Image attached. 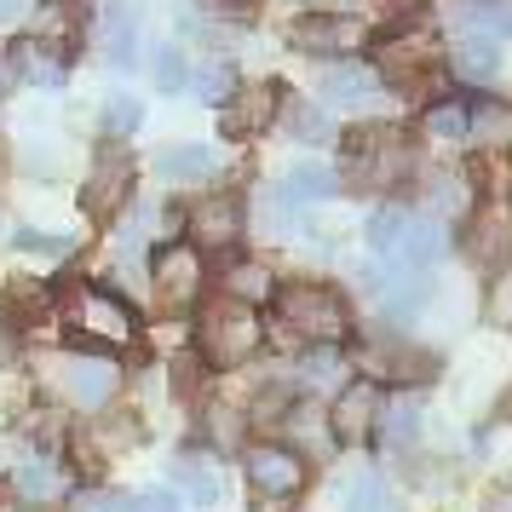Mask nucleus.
Wrapping results in <instances>:
<instances>
[{
  "label": "nucleus",
  "mask_w": 512,
  "mask_h": 512,
  "mask_svg": "<svg viewBox=\"0 0 512 512\" xmlns=\"http://www.w3.org/2000/svg\"><path fill=\"white\" fill-rule=\"evenodd\" d=\"M259 340H265V323H259L254 305L242 300H213L196 323V351H202L208 369H242L259 351Z\"/></svg>",
  "instance_id": "obj_1"
},
{
  "label": "nucleus",
  "mask_w": 512,
  "mask_h": 512,
  "mask_svg": "<svg viewBox=\"0 0 512 512\" xmlns=\"http://www.w3.org/2000/svg\"><path fill=\"white\" fill-rule=\"evenodd\" d=\"M277 317L288 334H300L311 346H340L351 334L346 300L334 288H323V282H288V288H277Z\"/></svg>",
  "instance_id": "obj_2"
},
{
  "label": "nucleus",
  "mask_w": 512,
  "mask_h": 512,
  "mask_svg": "<svg viewBox=\"0 0 512 512\" xmlns=\"http://www.w3.org/2000/svg\"><path fill=\"white\" fill-rule=\"evenodd\" d=\"M346 162H351V179H357V185L392 190L415 173V150H409L403 133H392V127H363V133H351Z\"/></svg>",
  "instance_id": "obj_3"
},
{
  "label": "nucleus",
  "mask_w": 512,
  "mask_h": 512,
  "mask_svg": "<svg viewBox=\"0 0 512 512\" xmlns=\"http://www.w3.org/2000/svg\"><path fill=\"white\" fill-rule=\"evenodd\" d=\"M64 317L81 340H98V346H133V305L116 300V294H104V288H75L70 305H64Z\"/></svg>",
  "instance_id": "obj_4"
},
{
  "label": "nucleus",
  "mask_w": 512,
  "mask_h": 512,
  "mask_svg": "<svg viewBox=\"0 0 512 512\" xmlns=\"http://www.w3.org/2000/svg\"><path fill=\"white\" fill-rule=\"evenodd\" d=\"M52 386H58V397L70 403V409H81V415H104V403L121 392V369L110 363V357H58V369H52Z\"/></svg>",
  "instance_id": "obj_5"
},
{
  "label": "nucleus",
  "mask_w": 512,
  "mask_h": 512,
  "mask_svg": "<svg viewBox=\"0 0 512 512\" xmlns=\"http://www.w3.org/2000/svg\"><path fill=\"white\" fill-rule=\"evenodd\" d=\"M150 282H156V300H162L167 311H185V305L202 294V254H196L190 242H167V248H156V259H150Z\"/></svg>",
  "instance_id": "obj_6"
},
{
  "label": "nucleus",
  "mask_w": 512,
  "mask_h": 512,
  "mask_svg": "<svg viewBox=\"0 0 512 512\" xmlns=\"http://www.w3.org/2000/svg\"><path fill=\"white\" fill-rule=\"evenodd\" d=\"M288 41L300 52H323V58H351V52L369 41V24L351 18V12H311L288 29Z\"/></svg>",
  "instance_id": "obj_7"
},
{
  "label": "nucleus",
  "mask_w": 512,
  "mask_h": 512,
  "mask_svg": "<svg viewBox=\"0 0 512 512\" xmlns=\"http://www.w3.org/2000/svg\"><path fill=\"white\" fill-rule=\"evenodd\" d=\"M248 484H254L265 501L300 495V484H305L300 449H288V443H254V449H248Z\"/></svg>",
  "instance_id": "obj_8"
},
{
  "label": "nucleus",
  "mask_w": 512,
  "mask_h": 512,
  "mask_svg": "<svg viewBox=\"0 0 512 512\" xmlns=\"http://www.w3.org/2000/svg\"><path fill=\"white\" fill-rule=\"evenodd\" d=\"M185 225H190V248L202 254V248H231L236 236H242V225H248V213H242L236 196H202L185 213Z\"/></svg>",
  "instance_id": "obj_9"
},
{
  "label": "nucleus",
  "mask_w": 512,
  "mask_h": 512,
  "mask_svg": "<svg viewBox=\"0 0 512 512\" xmlns=\"http://www.w3.org/2000/svg\"><path fill=\"white\" fill-rule=\"evenodd\" d=\"M277 110H282L277 81H248V87H236V93L225 98V133H231V139H259V133L277 121Z\"/></svg>",
  "instance_id": "obj_10"
},
{
  "label": "nucleus",
  "mask_w": 512,
  "mask_h": 512,
  "mask_svg": "<svg viewBox=\"0 0 512 512\" xmlns=\"http://www.w3.org/2000/svg\"><path fill=\"white\" fill-rule=\"evenodd\" d=\"M374 93H380V75L351 64V58H334V64L317 70V98H323L328 110H369Z\"/></svg>",
  "instance_id": "obj_11"
},
{
  "label": "nucleus",
  "mask_w": 512,
  "mask_h": 512,
  "mask_svg": "<svg viewBox=\"0 0 512 512\" xmlns=\"http://www.w3.org/2000/svg\"><path fill=\"white\" fill-rule=\"evenodd\" d=\"M380 426V386L374 380H351L346 392L334 397V409H328V432L340 443H363Z\"/></svg>",
  "instance_id": "obj_12"
},
{
  "label": "nucleus",
  "mask_w": 512,
  "mask_h": 512,
  "mask_svg": "<svg viewBox=\"0 0 512 512\" xmlns=\"http://www.w3.org/2000/svg\"><path fill=\"white\" fill-rule=\"evenodd\" d=\"M127 196H133V162H127L121 150H104V156L93 162L87 190H81V208L93 213V219H110V213H121Z\"/></svg>",
  "instance_id": "obj_13"
},
{
  "label": "nucleus",
  "mask_w": 512,
  "mask_h": 512,
  "mask_svg": "<svg viewBox=\"0 0 512 512\" xmlns=\"http://www.w3.org/2000/svg\"><path fill=\"white\" fill-rule=\"evenodd\" d=\"M363 369H369V380L420 386V380H432V374H438V357H426V351H415V346H397V340H386V346H374L369 357H363Z\"/></svg>",
  "instance_id": "obj_14"
},
{
  "label": "nucleus",
  "mask_w": 512,
  "mask_h": 512,
  "mask_svg": "<svg viewBox=\"0 0 512 512\" xmlns=\"http://www.w3.org/2000/svg\"><path fill=\"white\" fill-rule=\"evenodd\" d=\"M219 167H225V156L213 144H167V150H156V179H167V185H202Z\"/></svg>",
  "instance_id": "obj_15"
},
{
  "label": "nucleus",
  "mask_w": 512,
  "mask_h": 512,
  "mask_svg": "<svg viewBox=\"0 0 512 512\" xmlns=\"http://www.w3.org/2000/svg\"><path fill=\"white\" fill-rule=\"evenodd\" d=\"M133 438H139L133 415H93V432H81V461L87 466L116 461L121 449H133Z\"/></svg>",
  "instance_id": "obj_16"
},
{
  "label": "nucleus",
  "mask_w": 512,
  "mask_h": 512,
  "mask_svg": "<svg viewBox=\"0 0 512 512\" xmlns=\"http://www.w3.org/2000/svg\"><path fill=\"white\" fill-rule=\"evenodd\" d=\"M426 70H432V47H426L420 35H397V41H386V52H380V75H386V81L415 87V81H426Z\"/></svg>",
  "instance_id": "obj_17"
},
{
  "label": "nucleus",
  "mask_w": 512,
  "mask_h": 512,
  "mask_svg": "<svg viewBox=\"0 0 512 512\" xmlns=\"http://www.w3.org/2000/svg\"><path fill=\"white\" fill-rule=\"evenodd\" d=\"M277 190L294 202V208L328 202V196H340V173H334V167H317V162H300V167H288V179H282Z\"/></svg>",
  "instance_id": "obj_18"
},
{
  "label": "nucleus",
  "mask_w": 512,
  "mask_h": 512,
  "mask_svg": "<svg viewBox=\"0 0 512 512\" xmlns=\"http://www.w3.org/2000/svg\"><path fill=\"white\" fill-rule=\"evenodd\" d=\"M12 489H18V501H29V507H47V501L64 495V472L35 455V461H24L18 472H12Z\"/></svg>",
  "instance_id": "obj_19"
},
{
  "label": "nucleus",
  "mask_w": 512,
  "mask_h": 512,
  "mask_svg": "<svg viewBox=\"0 0 512 512\" xmlns=\"http://www.w3.org/2000/svg\"><path fill=\"white\" fill-rule=\"evenodd\" d=\"M374 432H380V443H386V449H397V455H403V449L420 438V403H415V397L380 403V426H374Z\"/></svg>",
  "instance_id": "obj_20"
},
{
  "label": "nucleus",
  "mask_w": 512,
  "mask_h": 512,
  "mask_svg": "<svg viewBox=\"0 0 512 512\" xmlns=\"http://www.w3.org/2000/svg\"><path fill=\"white\" fill-rule=\"evenodd\" d=\"M466 139L512 144V104H501V98H478V104L466 110Z\"/></svg>",
  "instance_id": "obj_21"
},
{
  "label": "nucleus",
  "mask_w": 512,
  "mask_h": 512,
  "mask_svg": "<svg viewBox=\"0 0 512 512\" xmlns=\"http://www.w3.org/2000/svg\"><path fill=\"white\" fill-rule=\"evenodd\" d=\"M426 208H432V219H455V213L472 208V185H466V173H432L426 179Z\"/></svg>",
  "instance_id": "obj_22"
},
{
  "label": "nucleus",
  "mask_w": 512,
  "mask_h": 512,
  "mask_svg": "<svg viewBox=\"0 0 512 512\" xmlns=\"http://www.w3.org/2000/svg\"><path fill=\"white\" fill-rule=\"evenodd\" d=\"M35 35H41V47L70 52L75 35H81V12H75L70 0H47V6H41V18H35Z\"/></svg>",
  "instance_id": "obj_23"
},
{
  "label": "nucleus",
  "mask_w": 512,
  "mask_h": 512,
  "mask_svg": "<svg viewBox=\"0 0 512 512\" xmlns=\"http://www.w3.org/2000/svg\"><path fill=\"white\" fill-rule=\"evenodd\" d=\"M461 35H512V0H466L461 12Z\"/></svg>",
  "instance_id": "obj_24"
},
{
  "label": "nucleus",
  "mask_w": 512,
  "mask_h": 512,
  "mask_svg": "<svg viewBox=\"0 0 512 512\" xmlns=\"http://www.w3.org/2000/svg\"><path fill=\"white\" fill-rule=\"evenodd\" d=\"M346 512H403V501L380 472H357L346 484Z\"/></svg>",
  "instance_id": "obj_25"
},
{
  "label": "nucleus",
  "mask_w": 512,
  "mask_h": 512,
  "mask_svg": "<svg viewBox=\"0 0 512 512\" xmlns=\"http://www.w3.org/2000/svg\"><path fill=\"white\" fill-rule=\"evenodd\" d=\"M495 64H501V47H495L489 35H461V41H455V75H461V81H489Z\"/></svg>",
  "instance_id": "obj_26"
},
{
  "label": "nucleus",
  "mask_w": 512,
  "mask_h": 512,
  "mask_svg": "<svg viewBox=\"0 0 512 512\" xmlns=\"http://www.w3.org/2000/svg\"><path fill=\"white\" fill-rule=\"evenodd\" d=\"M409 225H415V213L380 208L369 219V248H374V254H386V259H397V254H403V242H409Z\"/></svg>",
  "instance_id": "obj_27"
},
{
  "label": "nucleus",
  "mask_w": 512,
  "mask_h": 512,
  "mask_svg": "<svg viewBox=\"0 0 512 512\" xmlns=\"http://www.w3.org/2000/svg\"><path fill=\"white\" fill-rule=\"evenodd\" d=\"M104 35H110V64L116 70H133V41H139V24H133V12L121 6V0H110V12H104Z\"/></svg>",
  "instance_id": "obj_28"
},
{
  "label": "nucleus",
  "mask_w": 512,
  "mask_h": 512,
  "mask_svg": "<svg viewBox=\"0 0 512 512\" xmlns=\"http://www.w3.org/2000/svg\"><path fill=\"white\" fill-rule=\"evenodd\" d=\"M265 294H277V282H271V271H265V265H254V259H236L231 271H225V300L254 305V300H265Z\"/></svg>",
  "instance_id": "obj_29"
},
{
  "label": "nucleus",
  "mask_w": 512,
  "mask_h": 512,
  "mask_svg": "<svg viewBox=\"0 0 512 512\" xmlns=\"http://www.w3.org/2000/svg\"><path fill=\"white\" fill-rule=\"evenodd\" d=\"M512 248V225L501 208H484V219H478V231H472V254L484 259V265H501Z\"/></svg>",
  "instance_id": "obj_30"
},
{
  "label": "nucleus",
  "mask_w": 512,
  "mask_h": 512,
  "mask_svg": "<svg viewBox=\"0 0 512 512\" xmlns=\"http://www.w3.org/2000/svg\"><path fill=\"white\" fill-rule=\"evenodd\" d=\"M173 484L185 489L190 507H219V478H213L202 461H190V455H185V461L173 466Z\"/></svg>",
  "instance_id": "obj_31"
},
{
  "label": "nucleus",
  "mask_w": 512,
  "mask_h": 512,
  "mask_svg": "<svg viewBox=\"0 0 512 512\" xmlns=\"http://www.w3.org/2000/svg\"><path fill=\"white\" fill-rule=\"evenodd\" d=\"M294 409H300V403H294L288 386H265V392H254V403H248V420H254V426H288Z\"/></svg>",
  "instance_id": "obj_32"
},
{
  "label": "nucleus",
  "mask_w": 512,
  "mask_h": 512,
  "mask_svg": "<svg viewBox=\"0 0 512 512\" xmlns=\"http://www.w3.org/2000/svg\"><path fill=\"white\" fill-rule=\"evenodd\" d=\"M259 219H265V231L271 236H294L300 231V208H294L282 190H265V196H259Z\"/></svg>",
  "instance_id": "obj_33"
},
{
  "label": "nucleus",
  "mask_w": 512,
  "mask_h": 512,
  "mask_svg": "<svg viewBox=\"0 0 512 512\" xmlns=\"http://www.w3.org/2000/svg\"><path fill=\"white\" fill-rule=\"evenodd\" d=\"M288 127H294V139H305V144L334 139V121H328V110H317V104H288Z\"/></svg>",
  "instance_id": "obj_34"
},
{
  "label": "nucleus",
  "mask_w": 512,
  "mask_h": 512,
  "mask_svg": "<svg viewBox=\"0 0 512 512\" xmlns=\"http://www.w3.org/2000/svg\"><path fill=\"white\" fill-rule=\"evenodd\" d=\"M139 121H144L139 98L116 93L110 104H104V133H110V139H133V133H139Z\"/></svg>",
  "instance_id": "obj_35"
},
{
  "label": "nucleus",
  "mask_w": 512,
  "mask_h": 512,
  "mask_svg": "<svg viewBox=\"0 0 512 512\" xmlns=\"http://www.w3.org/2000/svg\"><path fill=\"white\" fill-rule=\"evenodd\" d=\"M426 133H432V139H466V104H432V110H426Z\"/></svg>",
  "instance_id": "obj_36"
},
{
  "label": "nucleus",
  "mask_w": 512,
  "mask_h": 512,
  "mask_svg": "<svg viewBox=\"0 0 512 512\" xmlns=\"http://www.w3.org/2000/svg\"><path fill=\"white\" fill-rule=\"evenodd\" d=\"M6 311H18L12 323H35V311H47V288L41 282H12L6 288Z\"/></svg>",
  "instance_id": "obj_37"
},
{
  "label": "nucleus",
  "mask_w": 512,
  "mask_h": 512,
  "mask_svg": "<svg viewBox=\"0 0 512 512\" xmlns=\"http://www.w3.org/2000/svg\"><path fill=\"white\" fill-rule=\"evenodd\" d=\"M190 81H196V93H202V98H231L236 93L231 64H219V58H213V64H196V75H190Z\"/></svg>",
  "instance_id": "obj_38"
},
{
  "label": "nucleus",
  "mask_w": 512,
  "mask_h": 512,
  "mask_svg": "<svg viewBox=\"0 0 512 512\" xmlns=\"http://www.w3.org/2000/svg\"><path fill=\"white\" fill-rule=\"evenodd\" d=\"M104 512H179V501L167 489H150V495H110Z\"/></svg>",
  "instance_id": "obj_39"
},
{
  "label": "nucleus",
  "mask_w": 512,
  "mask_h": 512,
  "mask_svg": "<svg viewBox=\"0 0 512 512\" xmlns=\"http://www.w3.org/2000/svg\"><path fill=\"white\" fill-rule=\"evenodd\" d=\"M185 81H190L185 58H179L173 47H162L156 52V87H162V93H185Z\"/></svg>",
  "instance_id": "obj_40"
},
{
  "label": "nucleus",
  "mask_w": 512,
  "mask_h": 512,
  "mask_svg": "<svg viewBox=\"0 0 512 512\" xmlns=\"http://www.w3.org/2000/svg\"><path fill=\"white\" fill-rule=\"evenodd\" d=\"M18 248L24 254H47V259H64L75 248L70 236H41V231H18Z\"/></svg>",
  "instance_id": "obj_41"
},
{
  "label": "nucleus",
  "mask_w": 512,
  "mask_h": 512,
  "mask_svg": "<svg viewBox=\"0 0 512 512\" xmlns=\"http://www.w3.org/2000/svg\"><path fill=\"white\" fill-rule=\"evenodd\" d=\"M489 317L495 323H512V271H501L495 288H489Z\"/></svg>",
  "instance_id": "obj_42"
},
{
  "label": "nucleus",
  "mask_w": 512,
  "mask_h": 512,
  "mask_svg": "<svg viewBox=\"0 0 512 512\" xmlns=\"http://www.w3.org/2000/svg\"><path fill=\"white\" fill-rule=\"evenodd\" d=\"M340 374V357L334 351H317V357H305V386H328Z\"/></svg>",
  "instance_id": "obj_43"
},
{
  "label": "nucleus",
  "mask_w": 512,
  "mask_h": 512,
  "mask_svg": "<svg viewBox=\"0 0 512 512\" xmlns=\"http://www.w3.org/2000/svg\"><path fill=\"white\" fill-rule=\"evenodd\" d=\"M24 70L35 75V81H41V87H47V93H52V87H58V81H64V70H58V64H52L47 52H24Z\"/></svg>",
  "instance_id": "obj_44"
},
{
  "label": "nucleus",
  "mask_w": 512,
  "mask_h": 512,
  "mask_svg": "<svg viewBox=\"0 0 512 512\" xmlns=\"http://www.w3.org/2000/svg\"><path fill=\"white\" fill-rule=\"evenodd\" d=\"M374 12H380L386 24H397V18H415V12H420V0H374Z\"/></svg>",
  "instance_id": "obj_45"
},
{
  "label": "nucleus",
  "mask_w": 512,
  "mask_h": 512,
  "mask_svg": "<svg viewBox=\"0 0 512 512\" xmlns=\"http://www.w3.org/2000/svg\"><path fill=\"white\" fill-rule=\"evenodd\" d=\"M173 386H179V397L196 392V363H185V357H179V369H173Z\"/></svg>",
  "instance_id": "obj_46"
},
{
  "label": "nucleus",
  "mask_w": 512,
  "mask_h": 512,
  "mask_svg": "<svg viewBox=\"0 0 512 512\" xmlns=\"http://www.w3.org/2000/svg\"><path fill=\"white\" fill-rule=\"evenodd\" d=\"M24 18V0H0V24H18Z\"/></svg>",
  "instance_id": "obj_47"
},
{
  "label": "nucleus",
  "mask_w": 512,
  "mask_h": 512,
  "mask_svg": "<svg viewBox=\"0 0 512 512\" xmlns=\"http://www.w3.org/2000/svg\"><path fill=\"white\" fill-rule=\"evenodd\" d=\"M259 512H288V507H282V501H259Z\"/></svg>",
  "instance_id": "obj_48"
}]
</instances>
